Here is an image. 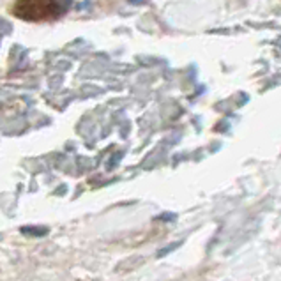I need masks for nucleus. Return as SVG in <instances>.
Wrapping results in <instances>:
<instances>
[{"mask_svg":"<svg viewBox=\"0 0 281 281\" xmlns=\"http://www.w3.org/2000/svg\"><path fill=\"white\" fill-rule=\"evenodd\" d=\"M182 246V241H177V242H173V244H168V246H165V248H161V249H158V253H156V256L158 258H163V256H166L168 253H172V251H175L177 248H180Z\"/></svg>","mask_w":281,"mask_h":281,"instance_id":"7ed1b4c3","label":"nucleus"},{"mask_svg":"<svg viewBox=\"0 0 281 281\" xmlns=\"http://www.w3.org/2000/svg\"><path fill=\"white\" fill-rule=\"evenodd\" d=\"M71 4L73 0H18L11 11L23 20L46 22L60 18Z\"/></svg>","mask_w":281,"mask_h":281,"instance_id":"f257e3e1","label":"nucleus"},{"mask_svg":"<svg viewBox=\"0 0 281 281\" xmlns=\"http://www.w3.org/2000/svg\"><path fill=\"white\" fill-rule=\"evenodd\" d=\"M158 220L159 221H172V220H175V214H163V216H159Z\"/></svg>","mask_w":281,"mask_h":281,"instance_id":"20e7f679","label":"nucleus"},{"mask_svg":"<svg viewBox=\"0 0 281 281\" xmlns=\"http://www.w3.org/2000/svg\"><path fill=\"white\" fill-rule=\"evenodd\" d=\"M22 234L25 235H32V237H41V235H46L48 234V228H41V227H22L20 228Z\"/></svg>","mask_w":281,"mask_h":281,"instance_id":"f03ea898","label":"nucleus"},{"mask_svg":"<svg viewBox=\"0 0 281 281\" xmlns=\"http://www.w3.org/2000/svg\"><path fill=\"white\" fill-rule=\"evenodd\" d=\"M131 4H134V6H140V4H145L147 0H129Z\"/></svg>","mask_w":281,"mask_h":281,"instance_id":"39448f33","label":"nucleus"}]
</instances>
